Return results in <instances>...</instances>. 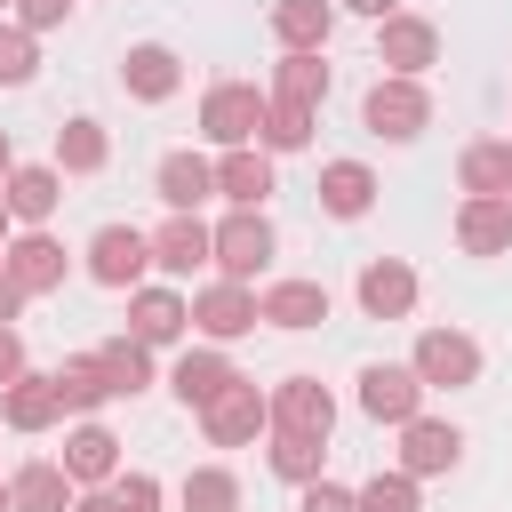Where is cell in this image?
<instances>
[{
  "label": "cell",
  "instance_id": "obj_1",
  "mask_svg": "<svg viewBox=\"0 0 512 512\" xmlns=\"http://www.w3.org/2000/svg\"><path fill=\"white\" fill-rule=\"evenodd\" d=\"M208 264H224V280H256L264 264H272V224H264V208H232L216 232H208Z\"/></svg>",
  "mask_w": 512,
  "mask_h": 512
},
{
  "label": "cell",
  "instance_id": "obj_2",
  "mask_svg": "<svg viewBox=\"0 0 512 512\" xmlns=\"http://www.w3.org/2000/svg\"><path fill=\"white\" fill-rule=\"evenodd\" d=\"M264 88H248V80H216L208 96H200V128L224 144V152H240V144H256V128H264Z\"/></svg>",
  "mask_w": 512,
  "mask_h": 512
},
{
  "label": "cell",
  "instance_id": "obj_3",
  "mask_svg": "<svg viewBox=\"0 0 512 512\" xmlns=\"http://www.w3.org/2000/svg\"><path fill=\"white\" fill-rule=\"evenodd\" d=\"M408 368H416V384H424V392H432V384H440V392H456V384H472V376H480V344H472L464 328H424Z\"/></svg>",
  "mask_w": 512,
  "mask_h": 512
},
{
  "label": "cell",
  "instance_id": "obj_4",
  "mask_svg": "<svg viewBox=\"0 0 512 512\" xmlns=\"http://www.w3.org/2000/svg\"><path fill=\"white\" fill-rule=\"evenodd\" d=\"M264 424H272V400H264L248 376H232V384H224V392L200 408V432H208L216 448H240V440H256Z\"/></svg>",
  "mask_w": 512,
  "mask_h": 512
},
{
  "label": "cell",
  "instance_id": "obj_5",
  "mask_svg": "<svg viewBox=\"0 0 512 512\" xmlns=\"http://www.w3.org/2000/svg\"><path fill=\"white\" fill-rule=\"evenodd\" d=\"M360 120L376 128V136H392V144H408V136H424V120H432V96L416 88V80H376L368 88V104H360Z\"/></svg>",
  "mask_w": 512,
  "mask_h": 512
},
{
  "label": "cell",
  "instance_id": "obj_6",
  "mask_svg": "<svg viewBox=\"0 0 512 512\" xmlns=\"http://www.w3.org/2000/svg\"><path fill=\"white\" fill-rule=\"evenodd\" d=\"M272 432H296V440H328L336 432V400L320 376H288L272 392Z\"/></svg>",
  "mask_w": 512,
  "mask_h": 512
},
{
  "label": "cell",
  "instance_id": "obj_7",
  "mask_svg": "<svg viewBox=\"0 0 512 512\" xmlns=\"http://www.w3.org/2000/svg\"><path fill=\"white\" fill-rule=\"evenodd\" d=\"M432 56H440V32H432L424 16H384V24H376V64H384L392 80H416Z\"/></svg>",
  "mask_w": 512,
  "mask_h": 512
},
{
  "label": "cell",
  "instance_id": "obj_8",
  "mask_svg": "<svg viewBox=\"0 0 512 512\" xmlns=\"http://www.w3.org/2000/svg\"><path fill=\"white\" fill-rule=\"evenodd\" d=\"M144 264H152V240H144L136 224H104V232L88 240V272H96L104 288H136Z\"/></svg>",
  "mask_w": 512,
  "mask_h": 512
},
{
  "label": "cell",
  "instance_id": "obj_9",
  "mask_svg": "<svg viewBox=\"0 0 512 512\" xmlns=\"http://www.w3.org/2000/svg\"><path fill=\"white\" fill-rule=\"evenodd\" d=\"M360 408H368L376 424H408V416L424 408V384H416V368H392V360L360 368Z\"/></svg>",
  "mask_w": 512,
  "mask_h": 512
},
{
  "label": "cell",
  "instance_id": "obj_10",
  "mask_svg": "<svg viewBox=\"0 0 512 512\" xmlns=\"http://www.w3.org/2000/svg\"><path fill=\"white\" fill-rule=\"evenodd\" d=\"M0 264L16 272V288H24V296H48V288H64V264H72V256H64V240L24 232V240H8V248H0Z\"/></svg>",
  "mask_w": 512,
  "mask_h": 512
},
{
  "label": "cell",
  "instance_id": "obj_11",
  "mask_svg": "<svg viewBox=\"0 0 512 512\" xmlns=\"http://www.w3.org/2000/svg\"><path fill=\"white\" fill-rule=\"evenodd\" d=\"M192 328H200V336H216V344H232V336H248V328H256V296H248L240 280H216V288H200V296H192Z\"/></svg>",
  "mask_w": 512,
  "mask_h": 512
},
{
  "label": "cell",
  "instance_id": "obj_12",
  "mask_svg": "<svg viewBox=\"0 0 512 512\" xmlns=\"http://www.w3.org/2000/svg\"><path fill=\"white\" fill-rule=\"evenodd\" d=\"M456 456H464V432H456V424H432V416H408V424H400V472H408V480L448 472Z\"/></svg>",
  "mask_w": 512,
  "mask_h": 512
},
{
  "label": "cell",
  "instance_id": "obj_13",
  "mask_svg": "<svg viewBox=\"0 0 512 512\" xmlns=\"http://www.w3.org/2000/svg\"><path fill=\"white\" fill-rule=\"evenodd\" d=\"M184 320H192V304H184L176 288H136V296H128V336H136L144 352H152V344H176Z\"/></svg>",
  "mask_w": 512,
  "mask_h": 512
},
{
  "label": "cell",
  "instance_id": "obj_14",
  "mask_svg": "<svg viewBox=\"0 0 512 512\" xmlns=\"http://www.w3.org/2000/svg\"><path fill=\"white\" fill-rule=\"evenodd\" d=\"M216 192H224L232 208H264V200H272V152H264V144L224 152V160H216Z\"/></svg>",
  "mask_w": 512,
  "mask_h": 512
},
{
  "label": "cell",
  "instance_id": "obj_15",
  "mask_svg": "<svg viewBox=\"0 0 512 512\" xmlns=\"http://www.w3.org/2000/svg\"><path fill=\"white\" fill-rule=\"evenodd\" d=\"M176 80H184V64H176L160 40H144V48H128V56H120V88H128V96H144V104H168V96H176Z\"/></svg>",
  "mask_w": 512,
  "mask_h": 512
},
{
  "label": "cell",
  "instance_id": "obj_16",
  "mask_svg": "<svg viewBox=\"0 0 512 512\" xmlns=\"http://www.w3.org/2000/svg\"><path fill=\"white\" fill-rule=\"evenodd\" d=\"M408 304H416V272H408L400 256H376V264L360 272V312H368V320H400Z\"/></svg>",
  "mask_w": 512,
  "mask_h": 512
},
{
  "label": "cell",
  "instance_id": "obj_17",
  "mask_svg": "<svg viewBox=\"0 0 512 512\" xmlns=\"http://www.w3.org/2000/svg\"><path fill=\"white\" fill-rule=\"evenodd\" d=\"M256 320H272V328H320L328 320V288L320 280H280V288L256 296Z\"/></svg>",
  "mask_w": 512,
  "mask_h": 512
},
{
  "label": "cell",
  "instance_id": "obj_18",
  "mask_svg": "<svg viewBox=\"0 0 512 512\" xmlns=\"http://www.w3.org/2000/svg\"><path fill=\"white\" fill-rule=\"evenodd\" d=\"M0 416H8V432H48L56 416H64V400H56V376H16L8 384V400H0Z\"/></svg>",
  "mask_w": 512,
  "mask_h": 512
},
{
  "label": "cell",
  "instance_id": "obj_19",
  "mask_svg": "<svg viewBox=\"0 0 512 512\" xmlns=\"http://www.w3.org/2000/svg\"><path fill=\"white\" fill-rule=\"evenodd\" d=\"M64 480H80V488L120 480V440H112L104 424H80V432L64 440Z\"/></svg>",
  "mask_w": 512,
  "mask_h": 512
},
{
  "label": "cell",
  "instance_id": "obj_20",
  "mask_svg": "<svg viewBox=\"0 0 512 512\" xmlns=\"http://www.w3.org/2000/svg\"><path fill=\"white\" fill-rule=\"evenodd\" d=\"M456 248L464 256H504L512 248V208L504 200H464L456 208Z\"/></svg>",
  "mask_w": 512,
  "mask_h": 512
},
{
  "label": "cell",
  "instance_id": "obj_21",
  "mask_svg": "<svg viewBox=\"0 0 512 512\" xmlns=\"http://www.w3.org/2000/svg\"><path fill=\"white\" fill-rule=\"evenodd\" d=\"M208 192H216V160H200V152H168V160H160V200H168L176 216H192Z\"/></svg>",
  "mask_w": 512,
  "mask_h": 512
},
{
  "label": "cell",
  "instance_id": "obj_22",
  "mask_svg": "<svg viewBox=\"0 0 512 512\" xmlns=\"http://www.w3.org/2000/svg\"><path fill=\"white\" fill-rule=\"evenodd\" d=\"M0 200H8V216H24V224H48V216H56V200H64V176H56V168H8Z\"/></svg>",
  "mask_w": 512,
  "mask_h": 512
},
{
  "label": "cell",
  "instance_id": "obj_23",
  "mask_svg": "<svg viewBox=\"0 0 512 512\" xmlns=\"http://www.w3.org/2000/svg\"><path fill=\"white\" fill-rule=\"evenodd\" d=\"M152 264H160V272H200V264H208V224H200V216H168V224L152 232Z\"/></svg>",
  "mask_w": 512,
  "mask_h": 512
},
{
  "label": "cell",
  "instance_id": "obj_24",
  "mask_svg": "<svg viewBox=\"0 0 512 512\" xmlns=\"http://www.w3.org/2000/svg\"><path fill=\"white\" fill-rule=\"evenodd\" d=\"M320 96H328V64H320L312 48H288L280 72H272V104H304V112H312Z\"/></svg>",
  "mask_w": 512,
  "mask_h": 512
},
{
  "label": "cell",
  "instance_id": "obj_25",
  "mask_svg": "<svg viewBox=\"0 0 512 512\" xmlns=\"http://www.w3.org/2000/svg\"><path fill=\"white\" fill-rule=\"evenodd\" d=\"M368 200H376V176L360 160H328L320 168V208L328 216H368Z\"/></svg>",
  "mask_w": 512,
  "mask_h": 512
},
{
  "label": "cell",
  "instance_id": "obj_26",
  "mask_svg": "<svg viewBox=\"0 0 512 512\" xmlns=\"http://www.w3.org/2000/svg\"><path fill=\"white\" fill-rule=\"evenodd\" d=\"M272 32H280L288 48H312V56H320L328 32H336V8H328V0H280V8H272Z\"/></svg>",
  "mask_w": 512,
  "mask_h": 512
},
{
  "label": "cell",
  "instance_id": "obj_27",
  "mask_svg": "<svg viewBox=\"0 0 512 512\" xmlns=\"http://www.w3.org/2000/svg\"><path fill=\"white\" fill-rule=\"evenodd\" d=\"M8 504H16V512H72V480H64V464H24V472L8 480Z\"/></svg>",
  "mask_w": 512,
  "mask_h": 512
},
{
  "label": "cell",
  "instance_id": "obj_28",
  "mask_svg": "<svg viewBox=\"0 0 512 512\" xmlns=\"http://www.w3.org/2000/svg\"><path fill=\"white\" fill-rule=\"evenodd\" d=\"M456 176H464L472 200H504V192H512V144H472V152L456 160Z\"/></svg>",
  "mask_w": 512,
  "mask_h": 512
},
{
  "label": "cell",
  "instance_id": "obj_29",
  "mask_svg": "<svg viewBox=\"0 0 512 512\" xmlns=\"http://www.w3.org/2000/svg\"><path fill=\"white\" fill-rule=\"evenodd\" d=\"M224 384H232V360H224V352H184V360H176V400H184V408H208Z\"/></svg>",
  "mask_w": 512,
  "mask_h": 512
},
{
  "label": "cell",
  "instance_id": "obj_30",
  "mask_svg": "<svg viewBox=\"0 0 512 512\" xmlns=\"http://www.w3.org/2000/svg\"><path fill=\"white\" fill-rule=\"evenodd\" d=\"M104 160H112V144H104V128H96V120H64V128H56V168L96 176Z\"/></svg>",
  "mask_w": 512,
  "mask_h": 512
},
{
  "label": "cell",
  "instance_id": "obj_31",
  "mask_svg": "<svg viewBox=\"0 0 512 512\" xmlns=\"http://www.w3.org/2000/svg\"><path fill=\"white\" fill-rule=\"evenodd\" d=\"M56 400H64V408H104V400H112V376H104V360H96V352L64 360V368H56Z\"/></svg>",
  "mask_w": 512,
  "mask_h": 512
},
{
  "label": "cell",
  "instance_id": "obj_32",
  "mask_svg": "<svg viewBox=\"0 0 512 512\" xmlns=\"http://www.w3.org/2000/svg\"><path fill=\"white\" fill-rule=\"evenodd\" d=\"M184 512H240V480H232L224 464L184 472Z\"/></svg>",
  "mask_w": 512,
  "mask_h": 512
},
{
  "label": "cell",
  "instance_id": "obj_33",
  "mask_svg": "<svg viewBox=\"0 0 512 512\" xmlns=\"http://www.w3.org/2000/svg\"><path fill=\"white\" fill-rule=\"evenodd\" d=\"M256 144H264V152H304V144H312V112H304V104H264Z\"/></svg>",
  "mask_w": 512,
  "mask_h": 512
},
{
  "label": "cell",
  "instance_id": "obj_34",
  "mask_svg": "<svg viewBox=\"0 0 512 512\" xmlns=\"http://www.w3.org/2000/svg\"><path fill=\"white\" fill-rule=\"evenodd\" d=\"M96 360H104V376H112V392H144V384H152V352H144L136 336H112V344H104Z\"/></svg>",
  "mask_w": 512,
  "mask_h": 512
},
{
  "label": "cell",
  "instance_id": "obj_35",
  "mask_svg": "<svg viewBox=\"0 0 512 512\" xmlns=\"http://www.w3.org/2000/svg\"><path fill=\"white\" fill-rule=\"evenodd\" d=\"M320 456H328V440H296V432H272V472L280 480H320Z\"/></svg>",
  "mask_w": 512,
  "mask_h": 512
},
{
  "label": "cell",
  "instance_id": "obj_36",
  "mask_svg": "<svg viewBox=\"0 0 512 512\" xmlns=\"http://www.w3.org/2000/svg\"><path fill=\"white\" fill-rule=\"evenodd\" d=\"M352 512H416V480H408V472H376V480L352 496Z\"/></svg>",
  "mask_w": 512,
  "mask_h": 512
},
{
  "label": "cell",
  "instance_id": "obj_37",
  "mask_svg": "<svg viewBox=\"0 0 512 512\" xmlns=\"http://www.w3.org/2000/svg\"><path fill=\"white\" fill-rule=\"evenodd\" d=\"M32 64H40L32 32H24V24H0V88H24V80H32Z\"/></svg>",
  "mask_w": 512,
  "mask_h": 512
},
{
  "label": "cell",
  "instance_id": "obj_38",
  "mask_svg": "<svg viewBox=\"0 0 512 512\" xmlns=\"http://www.w3.org/2000/svg\"><path fill=\"white\" fill-rule=\"evenodd\" d=\"M112 504L120 512H160V480L152 472H128V480H112Z\"/></svg>",
  "mask_w": 512,
  "mask_h": 512
},
{
  "label": "cell",
  "instance_id": "obj_39",
  "mask_svg": "<svg viewBox=\"0 0 512 512\" xmlns=\"http://www.w3.org/2000/svg\"><path fill=\"white\" fill-rule=\"evenodd\" d=\"M296 512H352V488H336V480H304V504Z\"/></svg>",
  "mask_w": 512,
  "mask_h": 512
},
{
  "label": "cell",
  "instance_id": "obj_40",
  "mask_svg": "<svg viewBox=\"0 0 512 512\" xmlns=\"http://www.w3.org/2000/svg\"><path fill=\"white\" fill-rule=\"evenodd\" d=\"M16 16H24V32H48V24L72 16V0H16Z\"/></svg>",
  "mask_w": 512,
  "mask_h": 512
},
{
  "label": "cell",
  "instance_id": "obj_41",
  "mask_svg": "<svg viewBox=\"0 0 512 512\" xmlns=\"http://www.w3.org/2000/svg\"><path fill=\"white\" fill-rule=\"evenodd\" d=\"M16 376H24V336H16V328H0V392H8Z\"/></svg>",
  "mask_w": 512,
  "mask_h": 512
},
{
  "label": "cell",
  "instance_id": "obj_42",
  "mask_svg": "<svg viewBox=\"0 0 512 512\" xmlns=\"http://www.w3.org/2000/svg\"><path fill=\"white\" fill-rule=\"evenodd\" d=\"M16 312H24V288H16V272H8V264H0V328H8V320H16Z\"/></svg>",
  "mask_w": 512,
  "mask_h": 512
},
{
  "label": "cell",
  "instance_id": "obj_43",
  "mask_svg": "<svg viewBox=\"0 0 512 512\" xmlns=\"http://www.w3.org/2000/svg\"><path fill=\"white\" fill-rule=\"evenodd\" d=\"M352 8H360V16H376V24H384V16H400V0H352Z\"/></svg>",
  "mask_w": 512,
  "mask_h": 512
},
{
  "label": "cell",
  "instance_id": "obj_44",
  "mask_svg": "<svg viewBox=\"0 0 512 512\" xmlns=\"http://www.w3.org/2000/svg\"><path fill=\"white\" fill-rule=\"evenodd\" d=\"M72 512H120L112 496H72Z\"/></svg>",
  "mask_w": 512,
  "mask_h": 512
},
{
  "label": "cell",
  "instance_id": "obj_45",
  "mask_svg": "<svg viewBox=\"0 0 512 512\" xmlns=\"http://www.w3.org/2000/svg\"><path fill=\"white\" fill-rule=\"evenodd\" d=\"M8 168H16V144H8V128H0V184H8Z\"/></svg>",
  "mask_w": 512,
  "mask_h": 512
},
{
  "label": "cell",
  "instance_id": "obj_46",
  "mask_svg": "<svg viewBox=\"0 0 512 512\" xmlns=\"http://www.w3.org/2000/svg\"><path fill=\"white\" fill-rule=\"evenodd\" d=\"M0 248H8V200H0Z\"/></svg>",
  "mask_w": 512,
  "mask_h": 512
},
{
  "label": "cell",
  "instance_id": "obj_47",
  "mask_svg": "<svg viewBox=\"0 0 512 512\" xmlns=\"http://www.w3.org/2000/svg\"><path fill=\"white\" fill-rule=\"evenodd\" d=\"M0 512H16V504H8V480H0Z\"/></svg>",
  "mask_w": 512,
  "mask_h": 512
},
{
  "label": "cell",
  "instance_id": "obj_48",
  "mask_svg": "<svg viewBox=\"0 0 512 512\" xmlns=\"http://www.w3.org/2000/svg\"><path fill=\"white\" fill-rule=\"evenodd\" d=\"M504 208H512V192H504Z\"/></svg>",
  "mask_w": 512,
  "mask_h": 512
},
{
  "label": "cell",
  "instance_id": "obj_49",
  "mask_svg": "<svg viewBox=\"0 0 512 512\" xmlns=\"http://www.w3.org/2000/svg\"><path fill=\"white\" fill-rule=\"evenodd\" d=\"M0 8H16V0H0Z\"/></svg>",
  "mask_w": 512,
  "mask_h": 512
}]
</instances>
